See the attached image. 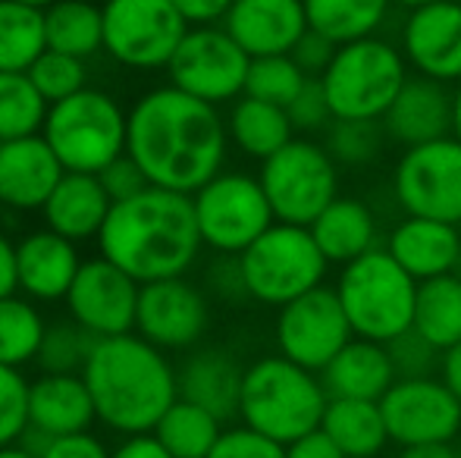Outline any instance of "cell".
Segmentation results:
<instances>
[{
    "instance_id": "cell-1",
    "label": "cell",
    "mask_w": 461,
    "mask_h": 458,
    "mask_svg": "<svg viewBox=\"0 0 461 458\" xmlns=\"http://www.w3.org/2000/svg\"><path fill=\"white\" fill-rule=\"evenodd\" d=\"M226 148L230 129L217 107L176 85L141 94L129 111L126 154L160 189L194 195L223 173Z\"/></svg>"
},
{
    "instance_id": "cell-2",
    "label": "cell",
    "mask_w": 461,
    "mask_h": 458,
    "mask_svg": "<svg viewBox=\"0 0 461 458\" xmlns=\"http://www.w3.org/2000/svg\"><path fill=\"white\" fill-rule=\"evenodd\" d=\"M201 229L192 195L148 185L141 195L116 202L107 214L97 248L101 257L126 270L139 286L176 280L201 255Z\"/></svg>"
},
{
    "instance_id": "cell-3",
    "label": "cell",
    "mask_w": 461,
    "mask_h": 458,
    "mask_svg": "<svg viewBox=\"0 0 461 458\" xmlns=\"http://www.w3.org/2000/svg\"><path fill=\"white\" fill-rule=\"evenodd\" d=\"M82 377L95 399L97 421L126 436L154 434L179 399L176 367L167 361L164 348L135 333L97 339Z\"/></svg>"
},
{
    "instance_id": "cell-4",
    "label": "cell",
    "mask_w": 461,
    "mask_h": 458,
    "mask_svg": "<svg viewBox=\"0 0 461 458\" xmlns=\"http://www.w3.org/2000/svg\"><path fill=\"white\" fill-rule=\"evenodd\" d=\"M327 405L330 392L321 373L295 364L285 355H264L245 367L239 418L245 427L283 446L321 430Z\"/></svg>"
},
{
    "instance_id": "cell-5",
    "label": "cell",
    "mask_w": 461,
    "mask_h": 458,
    "mask_svg": "<svg viewBox=\"0 0 461 458\" xmlns=\"http://www.w3.org/2000/svg\"><path fill=\"white\" fill-rule=\"evenodd\" d=\"M333 289L355 337L386 346L411 330L418 280L386 248H374L339 267Z\"/></svg>"
},
{
    "instance_id": "cell-6",
    "label": "cell",
    "mask_w": 461,
    "mask_h": 458,
    "mask_svg": "<svg viewBox=\"0 0 461 458\" xmlns=\"http://www.w3.org/2000/svg\"><path fill=\"white\" fill-rule=\"evenodd\" d=\"M408 79L402 48L370 35L336 48L321 85L336 120H383Z\"/></svg>"
},
{
    "instance_id": "cell-7",
    "label": "cell",
    "mask_w": 461,
    "mask_h": 458,
    "mask_svg": "<svg viewBox=\"0 0 461 458\" xmlns=\"http://www.w3.org/2000/svg\"><path fill=\"white\" fill-rule=\"evenodd\" d=\"M41 135L63 170L69 173H101L110 160L126 154L129 113L97 88H82L79 94L50 104Z\"/></svg>"
},
{
    "instance_id": "cell-8",
    "label": "cell",
    "mask_w": 461,
    "mask_h": 458,
    "mask_svg": "<svg viewBox=\"0 0 461 458\" xmlns=\"http://www.w3.org/2000/svg\"><path fill=\"white\" fill-rule=\"evenodd\" d=\"M239 267L251 301L283 308L298 295L323 286L330 261L317 248L308 227L274 223L239 255Z\"/></svg>"
},
{
    "instance_id": "cell-9",
    "label": "cell",
    "mask_w": 461,
    "mask_h": 458,
    "mask_svg": "<svg viewBox=\"0 0 461 458\" xmlns=\"http://www.w3.org/2000/svg\"><path fill=\"white\" fill-rule=\"evenodd\" d=\"M258 179L276 223L292 227H311L339 198V164L314 139H292L274 157L261 160Z\"/></svg>"
},
{
    "instance_id": "cell-10",
    "label": "cell",
    "mask_w": 461,
    "mask_h": 458,
    "mask_svg": "<svg viewBox=\"0 0 461 458\" xmlns=\"http://www.w3.org/2000/svg\"><path fill=\"white\" fill-rule=\"evenodd\" d=\"M192 202L201 238L220 255H242L276 223L261 179L249 173H217Z\"/></svg>"
},
{
    "instance_id": "cell-11",
    "label": "cell",
    "mask_w": 461,
    "mask_h": 458,
    "mask_svg": "<svg viewBox=\"0 0 461 458\" xmlns=\"http://www.w3.org/2000/svg\"><path fill=\"white\" fill-rule=\"evenodd\" d=\"M104 50L129 69L170 67L188 35V22L173 0H107Z\"/></svg>"
},
{
    "instance_id": "cell-12",
    "label": "cell",
    "mask_w": 461,
    "mask_h": 458,
    "mask_svg": "<svg viewBox=\"0 0 461 458\" xmlns=\"http://www.w3.org/2000/svg\"><path fill=\"white\" fill-rule=\"evenodd\" d=\"M393 198L405 217L461 227V141L456 135L405 148L393 170Z\"/></svg>"
},
{
    "instance_id": "cell-13",
    "label": "cell",
    "mask_w": 461,
    "mask_h": 458,
    "mask_svg": "<svg viewBox=\"0 0 461 458\" xmlns=\"http://www.w3.org/2000/svg\"><path fill=\"white\" fill-rule=\"evenodd\" d=\"M249 67L251 57L239 48L230 31L217 25H194L188 29L167 69H170V85L220 107L245 94Z\"/></svg>"
},
{
    "instance_id": "cell-14",
    "label": "cell",
    "mask_w": 461,
    "mask_h": 458,
    "mask_svg": "<svg viewBox=\"0 0 461 458\" xmlns=\"http://www.w3.org/2000/svg\"><path fill=\"white\" fill-rule=\"evenodd\" d=\"M276 348L295 364L323 373V367L355 339L336 289L317 286L279 308L276 314Z\"/></svg>"
},
{
    "instance_id": "cell-15",
    "label": "cell",
    "mask_w": 461,
    "mask_h": 458,
    "mask_svg": "<svg viewBox=\"0 0 461 458\" xmlns=\"http://www.w3.org/2000/svg\"><path fill=\"white\" fill-rule=\"evenodd\" d=\"M389 440L399 446L456 443L461 436V399L443 377L395 380L380 399Z\"/></svg>"
},
{
    "instance_id": "cell-16",
    "label": "cell",
    "mask_w": 461,
    "mask_h": 458,
    "mask_svg": "<svg viewBox=\"0 0 461 458\" xmlns=\"http://www.w3.org/2000/svg\"><path fill=\"white\" fill-rule=\"evenodd\" d=\"M141 286L120 270L107 257L82 261L73 286H69L67 305L79 327L92 337H122L135 330V311H139Z\"/></svg>"
},
{
    "instance_id": "cell-17",
    "label": "cell",
    "mask_w": 461,
    "mask_h": 458,
    "mask_svg": "<svg viewBox=\"0 0 461 458\" xmlns=\"http://www.w3.org/2000/svg\"><path fill=\"white\" fill-rule=\"evenodd\" d=\"M211 308L198 286L183 276L145 283L139 292L135 330L158 348H192L204 337Z\"/></svg>"
},
{
    "instance_id": "cell-18",
    "label": "cell",
    "mask_w": 461,
    "mask_h": 458,
    "mask_svg": "<svg viewBox=\"0 0 461 458\" xmlns=\"http://www.w3.org/2000/svg\"><path fill=\"white\" fill-rule=\"evenodd\" d=\"M402 54L418 76L443 85L461 82V0H437L402 22Z\"/></svg>"
},
{
    "instance_id": "cell-19",
    "label": "cell",
    "mask_w": 461,
    "mask_h": 458,
    "mask_svg": "<svg viewBox=\"0 0 461 458\" xmlns=\"http://www.w3.org/2000/svg\"><path fill=\"white\" fill-rule=\"evenodd\" d=\"M63 164L44 135L0 141V204L13 211H41L63 179Z\"/></svg>"
},
{
    "instance_id": "cell-20",
    "label": "cell",
    "mask_w": 461,
    "mask_h": 458,
    "mask_svg": "<svg viewBox=\"0 0 461 458\" xmlns=\"http://www.w3.org/2000/svg\"><path fill=\"white\" fill-rule=\"evenodd\" d=\"M223 29L251 60L292 54L308 31V13L304 0H236L226 13Z\"/></svg>"
},
{
    "instance_id": "cell-21",
    "label": "cell",
    "mask_w": 461,
    "mask_h": 458,
    "mask_svg": "<svg viewBox=\"0 0 461 458\" xmlns=\"http://www.w3.org/2000/svg\"><path fill=\"white\" fill-rule=\"evenodd\" d=\"M386 139L402 148H418L452 135V92L427 76H411L383 116Z\"/></svg>"
},
{
    "instance_id": "cell-22",
    "label": "cell",
    "mask_w": 461,
    "mask_h": 458,
    "mask_svg": "<svg viewBox=\"0 0 461 458\" xmlns=\"http://www.w3.org/2000/svg\"><path fill=\"white\" fill-rule=\"evenodd\" d=\"M97 421L95 399L82 373H41L29 386V427L50 440L88 434Z\"/></svg>"
},
{
    "instance_id": "cell-23",
    "label": "cell",
    "mask_w": 461,
    "mask_h": 458,
    "mask_svg": "<svg viewBox=\"0 0 461 458\" xmlns=\"http://www.w3.org/2000/svg\"><path fill=\"white\" fill-rule=\"evenodd\" d=\"M386 251L418 283L433 276L458 274L461 267V229L443 220L405 217L393 227Z\"/></svg>"
},
{
    "instance_id": "cell-24",
    "label": "cell",
    "mask_w": 461,
    "mask_h": 458,
    "mask_svg": "<svg viewBox=\"0 0 461 458\" xmlns=\"http://www.w3.org/2000/svg\"><path fill=\"white\" fill-rule=\"evenodd\" d=\"M19 289L32 299L54 301L67 299L82 261L76 242L54 229L29 232L16 245Z\"/></svg>"
},
{
    "instance_id": "cell-25",
    "label": "cell",
    "mask_w": 461,
    "mask_h": 458,
    "mask_svg": "<svg viewBox=\"0 0 461 458\" xmlns=\"http://www.w3.org/2000/svg\"><path fill=\"white\" fill-rule=\"evenodd\" d=\"M242 380L245 367L223 348H198L176 371L179 399L201 405L211 415H217L220 421H230V418L239 415Z\"/></svg>"
},
{
    "instance_id": "cell-26",
    "label": "cell",
    "mask_w": 461,
    "mask_h": 458,
    "mask_svg": "<svg viewBox=\"0 0 461 458\" xmlns=\"http://www.w3.org/2000/svg\"><path fill=\"white\" fill-rule=\"evenodd\" d=\"M330 399H367L380 402L395 383V367L389 348L374 339L355 337L321 373Z\"/></svg>"
},
{
    "instance_id": "cell-27",
    "label": "cell",
    "mask_w": 461,
    "mask_h": 458,
    "mask_svg": "<svg viewBox=\"0 0 461 458\" xmlns=\"http://www.w3.org/2000/svg\"><path fill=\"white\" fill-rule=\"evenodd\" d=\"M110 208H113V202L104 192L97 173L67 170L41 211L44 220H48V229L60 232V236L73 238V242H82V238L101 236Z\"/></svg>"
},
{
    "instance_id": "cell-28",
    "label": "cell",
    "mask_w": 461,
    "mask_h": 458,
    "mask_svg": "<svg viewBox=\"0 0 461 458\" xmlns=\"http://www.w3.org/2000/svg\"><path fill=\"white\" fill-rule=\"evenodd\" d=\"M311 236H314L317 248L323 251L330 264H346L358 261L361 255L380 248V227H376V214L370 211L367 202L352 195H339L314 223H311Z\"/></svg>"
},
{
    "instance_id": "cell-29",
    "label": "cell",
    "mask_w": 461,
    "mask_h": 458,
    "mask_svg": "<svg viewBox=\"0 0 461 458\" xmlns=\"http://www.w3.org/2000/svg\"><path fill=\"white\" fill-rule=\"evenodd\" d=\"M321 430L348 458H376L393 443L380 402L367 399H330Z\"/></svg>"
},
{
    "instance_id": "cell-30",
    "label": "cell",
    "mask_w": 461,
    "mask_h": 458,
    "mask_svg": "<svg viewBox=\"0 0 461 458\" xmlns=\"http://www.w3.org/2000/svg\"><path fill=\"white\" fill-rule=\"evenodd\" d=\"M230 141L251 160H267L274 157L279 148H285L295 139V126L289 120V111L267 101H258L242 94L239 101H232L230 120Z\"/></svg>"
},
{
    "instance_id": "cell-31",
    "label": "cell",
    "mask_w": 461,
    "mask_h": 458,
    "mask_svg": "<svg viewBox=\"0 0 461 458\" xmlns=\"http://www.w3.org/2000/svg\"><path fill=\"white\" fill-rule=\"evenodd\" d=\"M414 333L427 339L437 352H449L461 343V276L446 274L418 283L414 301Z\"/></svg>"
},
{
    "instance_id": "cell-32",
    "label": "cell",
    "mask_w": 461,
    "mask_h": 458,
    "mask_svg": "<svg viewBox=\"0 0 461 458\" xmlns=\"http://www.w3.org/2000/svg\"><path fill=\"white\" fill-rule=\"evenodd\" d=\"M389 6L393 0H304L308 29L321 31L336 48L376 35L389 19Z\"/></svg>"
},
{
    "instance_id": "cell-33",
    "label": "cell",
    "mask_w": 461,
    "mask_h": 458,
    "mask_svg": "<svg viewBox=\"0 0 461 458\" xmlns=\"http://www.w3.org/2000/svg\"><path fill=\"white\" fill-rule=\"evenodd\" d=\"M44 35L50 50L86 60L104 48V10L92 0H57L44 10Z\"/></svg>"
},
{
    "instance_id": "cell-34",
    "label": "cell",
    "mask_w": 461,
    "mask_h": 458,
    "mask_svg": "<svg viewBox=\"0 0 461 458\" xmlns=\"http://www.w3.org/2000/svg\"><path fill=\"white\" fill-rule=\"evenodd\" d=\"M220 434H223V421L185 399H176L154 427L158 443L173 458H207L217 446Z\"/></svg>"
},
{
    "instance_id": "cell-35",
    "label": "cell",
    "mask_w": 461,
    "mask_h": 458,
    "mask_svg": "<svg viewBox=\"0 0 461 458\" xmlns=\"http://www.w3.org/2000/svg\"><path fill=\"white\" fill-rule=\"evenodd\" d=\"M44 50V10L19 0H0V73H29Z\"/></svg>"
},
{
    "instance_id": "cell-36",
    "label": "cell",
    "mask_w": 461,
    "mask_h": 458,
    "mask_svg": "<svg viewBox=\"0 0 461 458\" xmlns=\"http://www.w3.org/2000/svg\"><path fill=\"white\" fill-rule=\"evenodd\" d=\"M48 111L29 73H0V141L41 135Z\"/></svg>"
},
{
    "instance_id": "cell-37",
    "label": "cell",
    "mask_w": 461,
    "mask_h": 458,
    "mask_svg": "<svg viewBox=\"0 0 461 458\" xmlns=\"http://www.w3.org/2000/svg\"><path fill=\"white\" fill-rule=\"evenodd\" d=\"M44 330V318L32 301L16 295L0 299V364L23 367L25 361H35Z\"/></svg>"
},
{
    "instance_id": "cell-38",
    "label": "cell",
    "mask_w": 461,
    "mask_h": 458,
    "mask_svg": "<svg viewBox=\"0 0 461 458\" xmlns=\"http://www.w3.org/2000/svg\"><path fill=\"white\" fill-rule=\"evenodd\" d=\"M311 76L295 63L292 54H274V57H255L245 79V94L258 101H267L276 107H289L298 98Z\"/></svg>"
},
{
    "instance_id": "cell-39",
    "label": "cell",
    "mask_w": 461,
    "mask_h": 458,
    "mask_svg": "<svg viewBox=\"0 0 461 458\" xmlns=\"http://www.w3.org/2000/svg\"><path fill=\"white\" fill-rule=\"evenodd\" d=\"M95 343L97 337H92L76 320H57L44 330L35 364L41 367V373H82Z\"/></svg>"
},
{
    "instance_id": "cell-40",
    "label": "cell",
    "mask_w": 461,
    "mask_h": 458,
    "mask_svg": "<svg viewBox=\"0 0 461 458\" xmlns=\"http://www.w3.org/2000/svg\"><path fill=\"white\" fill-rule=\"evenodd\" d=\"M323 139L339 166H367L383 154L386 129L380 120H333Z\"/></svg>"
},
{
    "instance_id": "cell-41",
    "label": "cell",
    "mask_w": 461,
    "mask_h": 458,
    "mask_svg": "<svg viewBox=\"0 0 461 458\" xmlns=\"http://www.w3.org/2000/svg\"><path fill=\"white\" fill-rule=\"evenodd\" d=\"M29 79L35 82V88L48 104H57V101L73 98L86 88V60L48 48L32 63Z\"/></svg>"
},
{
    "instance_id": "cell-42",
    "label": "cell",
    "mask_w": 461,
    "mask_h": 458,
    "mask_svg": "<svg viewBox=\"0 0 461 458\" xmlns=\"http://www.w3.org/2000/svg\"><path fill=\"white\" fill-rule=\"evenodd\" d=\"M29 386L19 367L0 364V449L16 446L29 430Z\"/></svg>"
},
{
    "instance_id": "cell-43",
    "label": "cell",
    "mask_w": 461,
    "mask_h": 458,
    "mask_svg": "<svg viewBox=\"0 0 461 458\" xmlns=\"http://www.w3.org/2000/svg\"><path fill=\"white\" fill-rule=\"evenodd\" d=\"M386 348H389V358H393L395 377L399 380L433 377V371H437L439 361H443V352H437V348L414 330L395 337L393 343H386Z\"/></svg>"
},
{
    "instance_id": "cell-44",
    "label": "cell",
    "mask_w": 461,
    "mask_h": 458,
    "mask_svg": "<svg viewBox=\"0 0 461 458\" xmlns=\"http://www.w3.org/2000/svg\"><path fill=\"white\" fill-rule=\"evenodd\" d=\"M285 111H289V120H292V126H295V132H302L304 139L317 132H327L336 120L333 111H330V101H327V92H323L321 79H308V85L298 92V98L292 101Z\"/></svg>"
},
{
    "instance_id": "cell-45",
    "label": "cell",
    "mask_w": 461,
    "mask_h": 458,
    "mask_svg": "<svg viewBox=\"0 0 461 458\" xmlns=\"http://www.w3.org/2000/svg\"><path fill=\"white\" fill-rule=\"evenodd\" d=\"M207 458H285V446L239 424V427H230L220 434L217 446Z\"/></svg>"
},
{
    "instance_id": "cell-46",
    "label": "cell",
    "mask_w": 461,
    "mask_h": 458,
    "mask_svg": "<svg viewBox=\"0 0 461 458\" xmlns=\"http://www.w3.org/2000/svg\"><path fill=\"white\" fill-rule=\"evenodd\" d=\"M97 179H101L104 192H107L113 204L116 202H129V198L141 195V192L151 185V183H148V176H145V170L135 164L132 154H120L116 160H110V164L97 173Z\"/></svg>"
},
{
    "instance_id": "cell-47",
    "label": "cell",
    "mask_w": 461,
    "mask_h": 458,
    "mask_svg": "<svg viewBox=\"0 0 461 458\" xmlns=\"http://www.w3.org/2000/svg\"><path fill=\"white\" fill-rule=\"evenodd\" d=\"M333 54H336V44L330 41V38H323L321 31H314V29L304 31L302 41H298L295 50H292L295 63L311 76V79H321L323 69H327L330 60H333Z\"/></svg>"
},
{
    "instance_id": "cell-48",
    "label": "cell",
    "mask_w": 461,
    "mask_h": 458,
    "mask_svg": "<svg viewBox=\"0 0 461 458\" xmlns=\"http://www.w3.org/2000/svg\"><path fill=\"white\" fill-rule=\"evenodd\" d=\"M211 283H213V289H217L220 299H226V301H251L249 289H245V280H242V267H239V255H223V261L213 264Z\"/></svg>"
},
{
    "instance_id": "cell-49",
    "label": "cell",
    "mask_w": 461,
    "mask_h": 458,
    "mask_svg": "<svg viewBox=\"0 0 461 458\" xmlns=\"http://www.w3.org/2000/svg\"><path fill=\"white\" fill-rule=\"evenodd\" d=\"M41 458H110V453L104 449V443L92 434H73V436H60L44 449Z\"/></svg>"
},
{
    "instance_id": "cell-50",
    "label": "cell",
    "mask_w": 461,
    "mask_h": 458,
    "mask_svg": "<svg viewBox=\"0 0 461 458\" xmlns=\"http://www.w3.org/2000/svg\"><path fill=\"white\" fill-rule=\"evenodd\" d=\"M236 0H173L188 25H217L226 19Z\"/></svg>"
},
{
    "instance_id": "cell-51",
    "label": "cell",
    "mask_w": 461,
    "mask_h": 458,
    "mask_svg": "<svg viewBox=\"0 0 461 458\" xmlns=\"http://www.w3.org/2000/svg\"><path fill=\"white\" fill-rule=\"evenodd\" d=\"M285 458H348V455L342 453L323 430H314V434L289 443V446H285Z\"/></svg>"
},
{
    "instance_id": "cell-52",
    "label": "cell",
    "mask_w": 461,
    "mask_h": 458,
    "mask_svg": "<svg viewBox=\"0 0 461 458\" xmlns=\"http://www.w3.org/2000/svg\"><path fill=\"white\" fill-rule=\"evenodd\" d=\"M110 458H173V455L160 446L154 434H139V436H126V440L110 453Z\"/></svg>"
},
{
    "instance_id": "cell-53",
    "label": "cell",
    "mask_w": 461,
    "mask_h": 458,
    "mask_svg": "<svg viewBox=\"0 0 461 458\" xmlns=\"http://www.w3.org/2000/svg\"><path fill=\"white\" fill-rule=\"evenodd\" d=\"M19 289V267H16V245L0 232V299L16 295Z\"/></svg>"
},
{
    "instance_id": "cell-54",
    "label": "cell",
    "mask_w": 461,
    "mask_h": 458,
    "mask_svg": "<svg viewBox=\"0 0 461 458\" xmlns=\"http://www.w3.org/2000/svg\"><path fill=\"white\" fill-rule=\"evenodd\" d=\"M395 458H461L456 443H424V446H402Z\"/></svg>"
},
{
    "instance_id": "cell-55",
    "label": "cell",
    "mask_w": 461,
    "mask_h": 458,
    "mask_svg": "<svg viewBox=\"0 0 461 458\" xmlns=\"http://www.w3.org/2000/svg\"><path fill=\"white\" fill-rule=\"evenodd\" d=\"M439 377L449 383V390L461 399V343L452 346L449 352H443V361H439Z\"/></svg>"
},
{
    "instance_id": "cell-56",
    "label": "cell",
    "mask_w": 461,
    "mask_h": 458,
    "mask_svg": "<svg viewBox=\"0 0 461 458\" xmlns=\"http://www.w3.org/2000/svg\"><path fill=\"white\" fill-rule=\"evenodd\" d=\"M452 135L461 141V82L452 92Z\"/></svg>"
},
{
    "instance_id": "cell-57",
    "label": "cell",
    "mask_w": 461,
    "mask_h": 458,
    "mask_svg": "<svg viewBox=\"0 0 461 458\" xmlns=\"http://www.w3.org/2000/svg\"><path fill=\"white\" fill-rule=\"evenodd\" d=\"M427 4H437V0H393V6H402V10H420V6H427Z\"/></svg>"
},
{
    "instance_id": "cell-58",
    "label": "cell",
    "mask_w": 461,
    "mask_h": 458,
    "mask_svg": "<svg viewBox=\"0 0 461 458\" xmlns=\"http://www.w3.org/2000/svg\"><path fill=\"white\" fill-rule=\"evenodd\" d=\"M0 458H35V455L25 453L23 446H6V449H0Z\"/></svg>"
},
{
    "instance_id": "cell-59",
    "label": "cell",
    "mask_w": 461,
    "mask_h": 458,
    "mask_svg": "<svg viewBox=\"0 0 461 458\" xmlns=\"http://www.w3.org/2000/svg\"><path fill=\"white\" fill-rule=\"evenodd\" d=\"M19 4H29V6H38V10H48V6L57 4V0H19Z\"/></svg>"
},
{
    "instance_id": "cell-60",
    "label": "cell",
    "mask_w": 461,
    "mask_h": 458,
    "mask_svg": "<svg viewBox=\"0 0 461 458\" xmlns=\"http://www.w3.org/2000/svg\"><path fill=\"white\" fill-rule=\"evenodd\" d=\"M458 276H461V267H458Z\"/></svg>"
}]
</instances>
